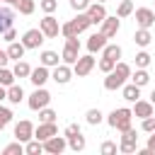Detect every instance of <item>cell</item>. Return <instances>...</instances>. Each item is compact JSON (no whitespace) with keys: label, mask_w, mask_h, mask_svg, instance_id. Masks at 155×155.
Returning a JSON list of instances; mask_svg holds the SVG:
<instances>
[{"label":"cell","mask_w":155,"mask_h":155,"mask_svg":"<svg viewBox=\"0 0 155 155\" xmlns=\"http://www.w3.org/2000/svg\"><path fill=\"white\" fill-rule=\"evenodd\" d=\"M128 78H131V65L128 63H116L114 70L107 73V78H104V90H121Z\"/></svg>","instance_id":"obj_1"},{"label":"cell","mask_w":155,"mask_h":155,"mask_svg":"<svg viewBox=\"0 0 155 155\" xmlns=\"http://www.w3.org/2000/svg\"><path fill=\"white\" fill-rule=\"evenodd\" d=\"M131 119H133V109H126V107H121V109H114L109 116H107V124L111 126V128H116V131H128L131 128Z\"/></svg>","instance_id":"obj_2"},{"label":"cell","mask_w":155,"mask_h":155,"mask_svg":"<svg viewBox=\"0 0 155 155\" xmlns=\"http://www.w3.org/2000/svg\"><path fill=\"white\" fill-rule=\"evenodd\" d=\"M61 58H63V63L75 65V61L80 58V39L78 36H65V48H63Z\"/></svg>","instance_id":"obj_3"},{"label":"cell","mask_w":155,"mask_h":155,"mask_svg":"<svg viewBox=\"0 0 155 155\" xmlns=\"http://www.w3.org/2000/svg\"><path fill=\"white\" fill-rule=\"evenodd\" d=\"M48 102H51V92H48V90H44V87H36V90L29 94V99H27L29 109H34V111H39V109L48 107Z\"/></svg>","instance_id":"obj_4"},{"label":"cell","mask_w":155,"mask_h":155,"mask_svg":"<svg viewBox=\"0 0 155 155\" xmlns=\"http://www.w3.org/2000/svg\"><path fill=\"white\" fill-rule=\"evenodd\" d=\"M94 56L92 53H87V56H80L78 61H75V65H73V73L78 75V78H85V75H90L92 73V68H94Z\"/></svg>","instance_id":"obj_5"},{"label":"cell","mask_w":155,"mask_h":155,"mask_svg":"<svg viewBox=\"0 0 155 155\" xmlns=\"http://www.w3.org/2000/svg\"><path fill=\"white\" fill-rule=\"evenodd\" d=\"M68 148V138L65 136H51L48 140H44V153H51V155H61L63 150Z\"/></svg>","instance_id":"obj_6"},{"label":"cell","mask_w":155,"mask_h":155,"mask_svg":"<svg viewBox=\"0 0 155 155\" xmlns=\"http://www.w3.org/2000/svg\"><path fill=\"white\" fill-rule=\"evenodd\" d=\"M39 29L46 34V39H56L58 31H61V24H58V19H56L53 15H46V17L39 22Z\"/></svg>","instance_id":"obj_7"},{"label":"cell","mask_w":155,"mask_h":155,"mask_svg":"<svg viewBox=\"0 0 155 155\" xmlns=\"http://www.w3.org/2000/svg\"><path fill=\"white\" fill-rule=\"evenodd\" d=\"M136 145H138V133H136L133 128L124 131L121 143H119V150H121V153H126V155H131V153H136Z\"/></svg>","instance_id":"obj_8"},{"label":"cell","mask_w":155,"mask_h":155,"mask_svg":"<svg viewBox=\"0 0 155 155\" xmlns=\"http://www.w3.org/2000/svg\"><path fill=\"white\" fill-rule=\"evenodd\" d=\"M44 39H46V34H44L41 29H27L24 36H22V44H24L27 48H39V46L44 44Z\"/></svg>","instance_id":"obj_9"},{"label":"cell","mask_w":155,"mask_h":155,"mask_svg":"<svg viewBox=\"0 0 155 155\" xmlns=\"http://www.w3.org/2000/svg\"><path fill=\"white\" fill-rule=\"evenodd\" d=\"M136 24H138L140 29H150V27L155 24V12H153L150 7H138V10H136Z\"/></svg>","instance_id":"obj_10"},{"label":"cell","mask_w":155,"mask_h":155,"mask_svg":"<svg viewBox=\"0 0 155 155\" xmlns=\"http://www.w3.org/2000/svg\"><path fill=\"white\" fill-rule=\"evenodd\" d=\"M15 138H17V140H22V143L31 140V138H34V124H31V121H27V119H22V121L15 126Z\"/></svg>","instance_id":"obj_11"},{"label":"cell","mask_w":155,"mask_h":155,"mask_svg":"<svg viewBox=\"0 0 155 155\" xmlns=\"http://www.w3.org/2000/svg\"><path fill=\"white\" fill-rule=\"evenodd\" d=\"M70 78H73V68H70L68 63H58V65L53 68V73H51V80H56L58 85L70 82Z\"/></svg>","instance_id":"obj_12"},{"label":"cell","mask_w":155,"mask_h":155,"mask_svg":"<svg viewBox=\"0 0 155 155\" xmlns=\"http://www.w3.org/2000/svg\"><path fill=\"white\" fill-rule=\"evenodd\" d=\"M92 19V24H102L107 19V10H104V2H90V7L85 10Z\"/></svg>","instance_id":"obj_13"},{"label":"cell","mask_w":155,"mask_h":155,"mask_svg":"<svg viewBox=\"0 0 155 155\" xmlns=\"http://www.w3.org/2000/svg\"><path fill=\"white\" fill-rule=\"evenodd\" d=\"M48 78H51V73H48V68H46L44 63H41L39 68H31V75H29V80H31V85H34V87H44Z\"/></svg>","instance_id":"obj_14"},{"label":"cell","mask_w":155,"mask_h":155,"mask_svg":"<svg viewBox=\"0 0 155 155\" xmlns=\"http://www.w3.org/2000/svg\"><path fill=\"white\" fill-rule=\"evenodd\" d=\"M15 22V10L10 5H0V34H5Z\"/></svg>","instance_id":"obj_15"},{"label":"cell","mask_w":155,"mask_h":155,"mask_svg":"<svg viewBox=\"0 0 155 155\" xmlns=\"http://www.w3.org/2000/svg\"><path fill=\"white\" fill-rule=\"evenodd\" d=\"M58 133V128H56V121H51V124H39V128H34V138H39L41 143L44 140H48L51 136H56Z\"/></svg>","instance_id":"obj_16"},{"label":"cell","mask_w":155,"mask_h":155,"mask_svg":"<svg viewBox=\"0 0 155 155\" xmlns=\"http://www.w3.org/2000/svg\"><path fill=\"white\" fill-rule=\"evenodd\" d=\"M104 46H107V36H104L102 31H97V34H92V36L87 39V51H90V53L104 51Z\"/></svg>","instance_id":"obj_17"},{"label":"cell","mask_w":155,"mask_h":155,"mask_svg":"<svg viewBox=\"0 0 155 155\" xmlns=\"http://www.w3.org/2000/svg\"><path fill=\"white\" fill-rule=\"evenodd\" d=\"M121 29V22L116 19V17H107L104 22H102V34L107 36V39H111V36H116V31Z\"/></svg>","instance_id":"obj_18"},{"label":"cell","mask_w":155,"mask_h":155,"mask_svg":"<svg viewBox=\"0 0 155 155\" xmlns=\"http://www.w3.org/2000/svg\"><path fill=\"white\" fill-rule=\"evenodd\" d=\"M73 22V27H75V31L78 34H82V31H87L90 27H92V19H90V15L87 12H78V17L75 19H70Z\"/></svg>","instance_id":"obj_19"},{"label":"cell","mask_w":155,"mask_h":155,"mask_svg":"<svg viewBox=\"0 0 155 155\" xmlns=\"http://www.w3.org/2000/svg\"><path fill=\"white\" fill-rule=\"evenodd\" d=\"M136 107H133V116H138V119H145V116H153V102H143V99H138V102H133Z\"/></svg>","instance_id":"obj_20"},{"label":"cell","mask_w":155,"mask_h":155,"mask_svg":"<svg viewBox=\"0 0 155 155\" xmlns=\"http://www.w3.org/2000/svg\"><path fill=\"white\" fill-rule=\"evenodd\" d=\"M24 51H27V46L22 41H10V46H7V56L12 61H22L24 58Z\"/></svg>","instance_id":"obj_21"},{"label":"cell","mask_w":155,"mask_h":155,"mask_svg":"<svg viewBox=\"0 0 155 155\" xmlns=\"http://www.w3.org/2000/svg\"><path fill=\"white\" fill-rule=\"evenodd\" d=\"M121 94H124L126 102H138V99H140V87L133 85V82H131V85H124V87H121Z\"/></svg>","instance_id":"obj_22"},{"label":"cell","mask_w":155,"mask_h":155,"mask_svg":"<svg viewBox=\"0 0 155 155\" xmlns=\"http://www.w3.org/2000/svg\"><path fill=\"white\" fill-rule=\"evenodd\" d=\"M22 99H24V90H22V85H10V87H7V102L19 104Z\"/></svg>","instance_id":"obj_23"},{"label":"cell","mask_w":155,"mask_h":155,"mask_svg":"<svg viewBox=\"0 0 155 155\" xmlns=\"http://www.w3.org/2000/svg\"><path fill=\"white\" fill-rule=\"evenodd\" d=\"M85 136L82 133H73V136H68V148L70 150H75V153H80V150H85Z\"/></svg>","instance_id":"obj_24"},{"label":"cell","mask_w":155,"mask_h":155,"mask_svg":"<svg viewBox=\"0 0 155 155\" xmlns=\"http://www.w3.org/2000/svg\"><path fill=\"white\" fill-rule=\"evenodd\" d=\"M131 82H133V85H138V87L148 85V82H150V75H148V70H145V68H138L136 73H131Z\"/></svg>","instance_id":"obj_25"},{"label":"cell","mask_w":155,"mask_h":155,"mask_svg":"<svg viewBox=\"0 0 155 155\" xmlns=\"http://www.w3.org/2000/svg\"><path fill=\"white\" fill-rule=\"evenodd\" d=\"M133 41H136L140 48H145V46L153 41V36H150V31H148V29H140V27H138V31L133 34Z\"/></svg>","instance_id":"obj_26"},{"label":"cell","mask_w":155,"mask_h":155,"mask_svg":"<svg viewBox=\"0 0 155 155\" xmlns=\"http://www.w3.org/2000/svg\"><path fill=\"white\" fill-rule=\"evenodd\" d=\"M24 153H27V155H39V153H44V143H41L39 138H31V140L24 143Z\"/></svg>","instance_id":"obj_27"},{"label":"cell","mask_w":155,"mask_h":155,"mask_svg":"<svg viewBox=\"0 0 155 155\" xmlns=\"http://www.w3.org/2000/svg\"><path fill=\"white\" fill-rule=\"evenodd\" d=\"M39 58H41V63H44L46 68H56V65H58V53H56V51H41Z\"/></svg>","instance_id":"obj_28"},{"label":"cell","mask_w":155,"mask_h":155,"mask_svg":"<svg viewBox=\"0 0 155 155\" xmlns=\"http://www.w3.org/2000/svg\"><path fill=\"white\" fill-rule=\"evenodd\" d=\"M12 73H15V78H29L31 75V68H29L27 61H17L15 68H12Z\"/></svg>","instance_id":"obj_29"},{"label":"cell","mask_w":155,"mask_h":155,"mask_svg":"<svg viewBox=\"0 0 155 155\" xmlns=\"http://www.w3.org/2000/svg\"><path fill=\"white\" fill-rule=\"evenodd\" d=\"M102 56H107V58H111V61H119V58H121V46H119V44H107L104 51H102Z\"/></svg>","instance_id":"obj_30"},{"label":"cell","mask_w":155,"mask_h":155,"mask_svg":"<svg viewBox=\"0 0 155 155\" xmlns=\"http://www.w3.org/2000/svg\"><path fill=\"white\" fill-rule=\"evenodd\" d=\"M15 10H19V15H31V12L36 10V2H34V0H17Z\"/></svg>","instance_id":"obj_31"},{"label":"cell","mask_w":155,"mask_h":155,"mask_svg":"<svg viewBox=\"0 0 155 155\" xmlns=\"http://www.w3.org/2000/svg\"><path fill=\"white\" fill-rule=\"evenodd\" d=\"M85 119H87V124H90V126H99V124H102V119H104V114H102L99 109H87Z\"/></svg>","instance_id":"obj_32"},{"label":"cell","mask_w":155,"mask_h":155,"mask_svg":"<svg viewBox=\"0 0 155 155\" xmlns=\"http://www.w3.org/2000/svg\"><path fill=\"white\" fill-rule=\"evenodd\" d=\"M22 153H24L22 140H15V143H10V145L2 148V155H22Z\"/></svg>","instance_id":"obj_33"},{"label":"cell","mask_w":155,"mask_h":155,"mask_svg":"<svg viewBox=\"0 0 155 155\" xmlns=\"http://www.w3.org/2000/svg\"><path fill=\"white\" fill-rule=\"evenodd\" d=\"M56 111L53 109H48V107H44V109H39V121L41 124H51V121H56Z\"/></svg>","instance_id":"obj_34"},{"label":"cell","mask_w":155,"mask_h":155,"mask_svg":"<svg viewBox=\"0 0 155 155\" xmlns=\"http://www.w3.org/2000/svg\"><path fill=\"white\" fill-rule=\"evenodd\" d=\"M0 85H5V87L15 85V73H12V70H7L5 65L0 68Z\"/></svg>","instance_id":"obj_35"},{"label":"cell","mask_w":155,"mask_h":155,"mask_svg":"<svg viewBox=\"0 0 155 155\" xmlns=\"http://www.w3.org/2000/svg\"><path fill=\"white\" fill-rule=\"evenodd\" d=\"M131 12H133V2H131V0H121V2H119L116 15H119V17H128Z\"/></svg>","instance_id":"obj_36"},{"label":"cell","mask_w":155,"mask_h":155,"mask_svg":"<svg viewBox=\"0 0 155 155\" xmlns=\"http://www.w3.org/2000/svg\"><path fill=\"white\" fill-rule=\"evenodd\" d=\"M148 65H150V53L148 51L136 53V68H148Z\"/></svg>","instance_id":"obj_37"},{"label":"cell","mask_w":155,"mask_h":155,"mask_svg":"<svg viewBox=\"0 0 155 155\" xmlns=\"http://www.w3.org/2000/svg\"><path fill=\"white\" fill-rule=\"evenodd\" d=\"M116 63H119V61H111V58H107V56H102V61H99V70H102V73H111Z\"/></svg>","instance_id":"obj_38"},{"label":"cell","mask_w":155,"mask_h":155,"mask_svg":"<svg viewBox=\"0 0 155 155\" xmlns=\"http://www.w3.org/2000/svg\"><path fill=\"white\" fill-rule=\"evenodd\" d=\"M12 116H15V114H12L7 107H0V128H5V126L12 121Z\"/></svg>","instance_id":"obj_39"},{"label":"cell","mask_w":155,"mask_h":155,"mask_svg":"<svg viewBox=\"0 0 155 155\" xmlns=\"http://www.w3.org/2000/svg\"><path fill=\"white\" fill-rule=\"evenodd\" d=\"M140 128H143L145 133L155 131V114H153V116H145V119H143V124H140Z\"/></svg>","instance_id":"obj_40"},{"label":"cell","mask_w":155,"mask_h":155,"mask_svg":"<svg viewBox=\"0 0 155 155\" xmlns=\"http://www.w3.org/2000/svg\"><path fill=\"white\" fill-rule=\"evenodd\" d=\"M56 7H58V2H56V0H41V10H44L46 15H53V12H56Z\"/></svg>","instance_id":"obj_41"},{"label":"cell","mask_w":155,"mask_h":155,"mask_svg":"<svg viewBox=\"0 0 155 155\" xmlns=\"http://www.w3.org/2000/svg\"><path fill=\"white\" fill-rule=\"evenodd\" d=\"M70 7H73L75 12H85V10L90 7V0H70Z\"/></svg>","instance_id":"obj_42"},{"label":"cell","mask_w":155,"mask_h":155,"mask_svg":"<svg viewBox=\"0 0 155 155\" xmlns=\"http://www.w3.org/2000/svg\"><path fill=\"white\" fill-rule=\"evenodd\" d=\"M99 150H102V155H114V153H116V143H111V140H104Z\"/></svg>","instance_id":"obj_43"},{"label":"cell","mask_w":155,"mask_h":155,"mask_svg":"<svg viewBox=\"0 0 155 155\" xmlns=\"http://www.w3.org/2000/svg\"><path fill=\"white\" fill-rule=\"evenodd\" d=\"M61 34H63V36H78V31H75L73 22H65V24L61 27Z\"/></svg>","instance_id":"obj_44"},{"label":"cell","mask_w":155,"mask_h":155,"mask_svg":"<svg viewBox=\"0 0 155 155\" xmlns=\"http://www.w3.org/2000/svg\"><path fill=\"white\" fill-rule=\"evenodd\" d=\"M73 133H80V126H78V124H68V126H65V138L73 136Z\"/></svg>","instance_id":"obj_45"},{"label":"cell","mask_w":155,"mask_h":155,"mask_svg":"<svg viewBox=\"0 0 155 155\" xmlns=\"http://www.w3.org/2000/svg\"><path fill=\"white\" fill-rule=\"evenodd\" d=\"M2 39H5V41H7V44H10V41H15V39H17V34H15V29H12V27H10V29H7V31H5V34H2Z\"/></svg>","instance_id":"obj_46"},{"label":"cell","mask_w":155,"mask_h":155,"mask_svg":"<svg viewBox=\"0 0 155 155\" xmlns=\"http://www.w3.org/2000/svg\"><path fill=\"white\" fill-rule=\"evenodd\" d=\"M148 148L155 153V131H150V136H148Z\"/></svg>","instance_id":"obj_47"},{"label":"cell","mask_w":155,"mask_h":155,"mask_svg":"<svg viewBox=\"0 0 155 155\" xmlns=\"http://www.w3.org/2000/svg\"><path fill=\"white\" fill-rule=\"evenodd\" d=\"M7 61H10L7 51H0V68H2V65H7Z\"/></svg>","instance_id":"obj_48"},{"label":"cell","mask_w":155,"mask_h":155,"mask_svg":"<svg viewBox=\"0 0 155 155\" xmlns=\"http://www.w3.org/2000/svg\"><path fill=\"white\" fill-rule=\"evenodd\" d=\"M2 99H7V87H5V85H0V102H2Z\"/></svg>","instance_id":"obj_49"},{"label":"cell","mask_w":155,"mask_h":155,"mask_svg":"<svg viewBox=\"0 0 155 155\" xmlns=\"http://www.w3.org/2000/svg\"><path fill=\"white\" fill-rule=\"evenodd\" d=\"M5 2H7V5H12V7L17 5V0H5Z\"/></svg>","instance_id":"obj_50"},{"label":"cell","mask_w":155,"mask_h":155,"mask_svg":"<svg viewBox=\"0 0 155 155\" xmlns=\"http://www.w3.org/2000/svg\"><path fill=\"white\" fill-rule=\"evenodd\" d=\"M150 102H153V104H155V90H153V94H150Z\"/></svg>","instance_id":"obj_51"},{"label":"cell","mask_w":155,"mask_h":155,"mask_svg":"<svg viewBox=\"0 0 155 155\" xmlns=\"http://www.w3.org/2000/svg\"><path fill=\"white\" fill-rule=\"evenodd\" d=\"M94 2H104V0H94Z\"/></svg>","instance_id":"obj_52"},{"label":"cell","mask_w":155,"mask_h":155,"mask_svg":"<svg viewBox=\"0 0 155 155\" xmlns=\"http://www.w3.org/2000/svg\"><path fill=\"white\" fill-rule=\"evenodd\" d=\"M0 5H2V0H0Z\"/></svg>","instance_id":"obj_53"},{"label":"cell","mask_w":155,"mask_h":155,"mask_svg":"<svg viewBox=\"0 0 155 155\" xmlns=\"http://www.w3.org/2000/svg\"><path fill=\"white\" fill-rule=\"evenodd\" d=\"M0 131H2V128H0Z\"/></svg>","instance_id":"obj_54"}]
</instances>
